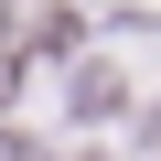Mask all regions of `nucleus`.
<instances>
[]
</instances>
